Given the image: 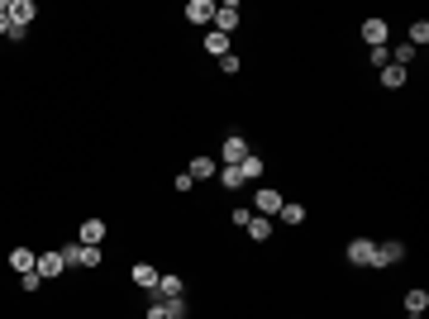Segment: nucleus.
Returning <instances> with one entry per match:
<instances>
[{"label":"nucleus","mask_w":429,"mask_h":319,"mask_svg":"<svg viewBox=\"0 0 429 319\" xmlns=\"http://www.w3.org/2000/svg\"><path fill=\"white\" fill-rule=\"evenodd\" d=\"M187 295V281L177 272H158V286H153V300H182Z\"/></svg>","instance_id":"f257e3e1"},{"label":"nucleus","mask_w":429,"mask_h":319,"mask_svg":"<svg viewBox=\"0 0 429 319\" xmlns=\"http://www.w3.org/2000/svg\"><path fill=\"white\" fill-rule=\"evenodd\" d=\"M214 34H224V38H229V34H234V29H239V5H234V0H224V5H214Z\"/></svg>","instance_id":"f03ea898"},{"label":"nucleus","mask_w":429,"mask_h":319,"mask_svg":"<svg viewBox=\"0 0 429 319\" xmlns=\"http://www.w3.org/2000/svg\"><path fill=\"white\" fill-rule=\"evenodd\" d=\"M405 262V243L401 239H386V243H377V253H372V267H396Z\"/></svg>","instance_id":"7ed1b4c3"},{"label":"nucleus","mask_w":429,"mask_h":319,"mask_svg":"<svg viewBox=\"0 0 429 319\" xmlns=\"http://www.w3.org/2000/svg\"><path fill=\"white\" fill-rule=\"evenodd\" d=\"M248 153H253V148L243 143L239 133H229V138H224V148H219V167H239V162L248 158Z\"/></svg>","instance_id":"20e7f679"},{"label":"nucleus","mask_w":429,"mask_h":319,"mask_svg":"<svg viewBox=\"0 0 429 319\" xmlns=\"http://www.w3.org/2000/svg\"><path fill=\"white\" fill-rule=\"evenodd\" d=\"M282 205H286V200H282V191H272V186H263L258 195H253V210L263 214V219H272V214L282 210Z\"/></svg>","instance_id":"39448f33"},{"label":"nucleus","mask_w":429,"mask_h":319,"mask_svg":"<svg viewBox=\"0 0 429 319\" xmlns=\"http://www.w3.org/2000/svg\"><path fill=\"white\" fill-rule=\"evenodd\" d=\"M372 253H377V243H372V239H353L349 248H344V258H349L353 267H372Z\"/></svg>","instance_id":"423d86ee"},{"label":"nucleus","mask_w":429,"mask_h":319,"mask_svg":"<svg viewBox=\"0 0 429 319\" xmlns=\"http://www.w3.org/2000/svg\"><path fill=\"white\" fill-rule=\"evenodd\" d=\"M34 20H38V5H34V0H10V24L29 29Z\"/></svg>","instance_id":"0eeeda50"},{"label":"nucleus","mask_w":429,"mask_h":319,"mask_svg":"<svg viewBox=\"0 0 429 319\" xmlns=\"http://www.w3.org/2000/svg\"><path fill=\"white\" fill-rule=\"evenodd\" d=\"M386 34H391V29H386V20H363V38H368V48H386Z\"/></svg>","instance_id":"6e6552de"},{"label":"nucleus","mask_w":429,"mask_h":319,"mask_svg":"<svg viewBox=\"0 0 429 319\" xmlns=\"http://www.w3.org/2000/svg\"><path fill=\"white\" fill-rule=\"evenodd\" d=\"M34 272H38L43 281H57L67 267H62V258H57V253H38V267H34Z\"/></svg>","instance_id":"1a4fd4ad"},{"label":"nucleus","mask_w":429,"mask_h":319,"mask_svg":"<svg viewBox=\"0 0 429 319\" xmlns=\"http://www.w3.org/2000/svg\"><path fill=\"white\" fill-rule=\"evenodd\" d=\"M187 20H191V24H210V20H214V0H191Z\"/></svg>","instance_id":"9d476101"},{"label":"nucleus","mask_w":429,"mask_h":319,"mask_svg":"<svg viewBox=\"0 0 429 319\" xmlns=\"http://www.w3.org/2000/svg\"><path fill=\"white\" fill-rule=\"evenodd\" d=\"M191 181H205V177H219V162L214 158H191Z\"/></svg>","instance_id":"9b49d317"},{"label":"nucleus","mask_w":429,"mask_h":319,"mask_svg":"<svg viewBox=\"0 0 429 319\" xmlns=\"http://www.w3.org/2000/svg\"><path fill=\"white\" fill-rule=\"evenodd\" d=\"M10 267L24 276V272H34V267H38V253H34V248H15V253H10Z\"/></svg>","instance_id":"f8f14e48"},{"label":"nucleus","mask_w":429,"mask_h":319,"mask_svg":"<svg viewBox=\"0 0 429 319\" xmlns=\"http://www.w3.org/2000/svg\"><path fill=\"white\" fill-rule=\"evenodd\" d=\"M101 239H106V219H86L81 234H77V243H96V248H101Z\"/></svg>","instance_id":"ddd939ff"},{"label":"nucleus","mask_w":429,"mask_h":319,"mask_svg":"<svg viewBox=\"0 0 429 319\" xmlns=\"http://www.w3.org/2000/svg\"><path fill=\"white\" fill-rule=\"evenodd\" d=\"M243 229H248V239H253V243H268L272 239V219H263V214H253Z\"/></svg>","instance_id":"4468645a"},{"label":"nucleus","mask_w":429,"mask_h":319,"mask_svg":"<svg viewBox=\"0 0 429 319\" xmlns=\"http://www.w3.org/2000/svg\"><path fill=\"white\" fill-rule=\"evenodd\" d=\"M425 310H429V291H425V286L405 291V315H425Z\"/></svg>","instance_id":"2eb2a0df"},{"label":"nucleus","mask_w":429,"mask_h":319,"mask_svg":"<svg viewBox=\"0 0 429 319\" xmlns=\"http://www.w3.org/2000/svg\"><path fill=\"white\" fill-rule=\"evenodd\" d=\"M239 172H243V181H258V177H263V172H268V162L258 158V153H248V158L239 162Z\"/></svg>","instance_id":"dca6fc26"},{"label":"nucleus","mask_w":429,"mask_h":319,"mask_svg":"<svg viewBox=\"0 0 429 319\" xmlns=\"http://www.w3.org/2000/svg\"><path fill=\"white\" fill-rule=\"evenodd\" d=\"M129 276H134V286H143V291H153V286H158V272H153L148 262H134V272H129Z\"/></svg>","instance_id":"f3484780"},{"label":"nucleus","mask_w":429,"mask_h":319,"mask_svg":"<svg viewBox=\"0 0 429 319\" xmlns=\"http://www.w3.org/2000/svg\"><path fill=\"white\" fill-rule=\"evenodd\" d=\"M386 53H391V67H410V62H415V48H410V43H396V48H386Z\"/></svg>","instance_id":"a211bd4d"},{"label":"nucleus","mask_w":429,"mask_h":319,"mask_svg":"<svg viewBox=\"0 0 429 319\" xmlns=\"http://www.w3.org/2000/svg\"><path fill=\"white\" fill-rule=\"evenodd\" d=\"M205 53L224 57V53H229V38H224V34H214V29H205Z\"/></svg>","instance_id":"6ab92c4d"},{"label":"nucleus","mask_w":429,"mask_h":319,"mask_svg":"<svg viewBox=\"0 0 429 319\" xmlns=\"http://www.w3.org/2000/svg\"><path fill=\"white\" fill-rule=\"evenodd\" d=\"M405 43H410L415 53H420V48L429 43V24H425V20H415V24H410V38H405Z\"/></svg>","instance_id":"aec40b11"},{"label":"nucleus","mask_w":429,"mask_h":319,"mask_svg":"<svg viewBox=\"0 0 429 319\" xmlns=\"http://www.w3.org/2000/svg\"><path fill=\"white\" fill-rule=\"evenodd\" d=\"M381 86L401 91V86H405V67H391V62H386V67H381Z\"/></svg>","instance_id":"412c9836"},{"label":"nucleus","mask_w":429,"mask_h":319,"mask_svg":"<svg viewBox=\"0 0 429 319\" xmlns=\"http://www.w3.org/2000/svg\"><path fill=\"white\" fill-rule=\"evenodd\" d=\"M277 214H282V224H305V205H291V200H286Z\"/></svg>","instance_id":"4be33fe9"},{"label":"nucleus","mask_w":429,"mask_h":319,"mask_svg":"<svg viewBox=\"0 0 429 319\" xmlns=\"http://www.w3.org/2000/svg\"><path fill=\"white\" fill-rule=\"evenodd\" d=\"M219 186L239 191V186H243V172H239V167H219Z\"/></svg>","instance_id":"5701e85b"},{"label":"nucleus","mask_w":429,"mask_h":319,"mask_svg":"<svg viewBox=\"0 0 429 319\" xmlns=\"http://www.w3.org/2000/svg\"><path fill=\"white\" fill-rule=\"evenodd\" d=\"M77 267H101V248H96V243H81V258H77Z\"/></svg>","instance_id":"b1692460"},{"label":"nucleus","mask_w":429,"mask_h":319,"mask_svg":"<svg viewBox=\"0 0 429 319\" xmlns=\"http://www.w3.org/2000/svg\"><path fill=\"white\" fill-rule=\"evenodd\" d=\"M57 258H62V267H77V258H81V243H62V248H57Z\"/></svg>","instance_id":"393cba45"},{"label":"nucleus","mask_w":429,"mask_h":319,"mask_svg":"<svg viewBox=\"0 0 429 319\" xmlns=\"http://www.w3.org/2000/svg\"><path fill=\"white\" fill-rule=\"evenodd\" d=\"M143 319H172V310H167V300H148V315Z\"/></svg>","instance_id":"a878e982"},{"label":"nucleus","mask_w":429,"mask_h":319,"mask_svg":"<svg viewBox=\"0 0 429 319\" xmlns=\"http://www.w3.org/2000/svg\"><path fill=\"white\" fill-rule=\"evenodd\" d=\"M219 72H224V77H234V72H239V57L224 53V57H219Z\"/></svg>","instance_id":"bb28decb"},{"label":"nucleus","mask_w":429,"mask_h":319,"mask_svg":"<svg viewBox=\"0 0 429 319\" xmlns=\"http://www.w3.org/2000/svg\"><path fill=\"white\" fill-rule=\"evenodd\" d=\"M20 286H24V291H38V286H43V276H38V272H24V276H20Z\"/></svg>","instance_id":"cd10ccee"},{"label":"nucleus","mask_w":429,"mask_h":319,"mask_svg":"<svg viewBox=\"0 0 429 319\" xmlns=\"http://www.w3.org/2000/svg\"><path fill=\"white\" fill-rule=\"evenodd\" d=\"M386 62H391V53H386V48H372V67H377V72H381Z\"/></svg>","instance_id":"c85d7f7f"},{"label":"nucleus","mask_w":429,"mask_h":319,"mask_svg":"<svg viewBox=\"0 0 429 319\" xmlns=\"http://www.w3.org/2000/svg\"><path fill=\"white\" fill-rule=\"evenodd\" d=\"M10 29V0H0V34Z\"/></svg>","instance_id":"c756f323"},{"label":"nucleus","mask_w":429,"mask_h":319,"mask_svg":"<svg viewBox=\"0 0 429 319\" xmlns=\"http://www.w3.org/2000/svg\"><path fill=\"white\" fill-rule=\"evenodd\" d=\"M405 319H425V315H405Z\"/></svg>","instance_id":"7c9ffc66"}]
</instances>
